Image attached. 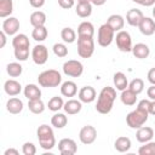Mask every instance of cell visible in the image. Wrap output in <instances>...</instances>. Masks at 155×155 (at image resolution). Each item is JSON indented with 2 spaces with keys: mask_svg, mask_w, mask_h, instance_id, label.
I'll use <instances>...</instances> for the list:
<instances>
[{
  "mask_svg": "<svg viewBox=\"0 0 155 155\" xmlns=\"http://www.w3.org/2000/svg\"><path fill=\"white\" fill-rule=\"evenodd\" d=\"M6 36H7V34L4 31V30H1L0 31V47L2 48V47H5V45H6Z\"/></svg>",
  "mask_w": 155,
  "mask_h": 155,
  "instance_id": "c3c4849f",
  "label": "cell"
},
{
  "mask_svg": "<svg viewBox=\"0 0 155 155\" xmlns=\"http://www.w3.org/2000/svg\"><path fill=\"white\" fill-rule=\"evenodd\" d=\"M94 52L93 38L78 36V54L81 58H90Z\"/></svg>",
  "mask_w": 155,
  "mask_h": 155,
  "instance_id": "8992f818",
  "label": "cell"
},
{
  "mask_svg": "<svg viewBox=\"0 0 155 155\" xmlns=\"http://www.w3.org/2000/svg\"><path fill=\"white\" fill-rule=\"evenodd\" d=\"M68 124V117L65 116V114L63 113H56L52 117H51V125L56 128H63L64 126H67Z\"/></svg>",
  "mask_w": 155,
  "mask_h": 155,
  "instance_id": "1f68e13d",
  "label": "cell"
},
{
  "mask_svg": "<svg viewBox=\"0 0 155 155\" xmlns=\"http://www.w3.org/2000/svg\"><path fill=\"white\" fill-rule=\"evenodd\" d=\"M38 82L41 87H57L62 82V75L56 69H47L39 74Z\"/></svg>",
  "mask_w": 155,
  "mask_h": 155,
  "instance_id": "3957f363",
  "label": "cell"
},
{
  "mask_svg": "<svg viewBox=\"0 0 155 155\" xmlns=\"http://www.w3.org/2000/svg\"><path fill=\"white\" fill-rule=\"evenodd\" d=\"M114 39H115V31H114V29L107 22L98 28L97 42H98L99 46L107 47V46H109L113 42Z\"/></svg>",
  "mask_w": 155,
  "mask_h": 155,
  "instance_id": "5b68a950",
  "label": "cell"
},
{
  "mask_svg": "<svg viewBox=\"0 0 155 155\" xmlns=\"http://www.w3.org/2000/svg\"><path fill=\"white\" fill-rule=\"evenodd\" d=\"M4 91L7 96L10 97H15V96H18L22 91V85L17 81V80H13V79H8L5 81L4 84Z\"/></svg>",
  "mask_w": 155,
  "mask_h": 155,
  "instance_id": "9a60e30c",
  "label": "cell"
},
{
  "mask_svg": "<svg viewBox=\"0 0 155 155\" xmlns=\"http://www.w3.org/2000/svg\"><path fill=\"white\" fill-rule=\"evenodd\" d=\"M28 108L33 114H41L45 110V103L41 101V98L31 99L28 102Z\"/></svg>",
  "mask_w": 155,
  "mask_h": 155,
  "instance_id": "d6a6232c",
  "label": "cell"
},
{
  "mask_svg": "<svg viewBox=\"0 0 155 155\" xmlns=\"http://www.w3.org/2000/svg\"><path fill=\"white\" fill-rule=\"evenodd\" d=\"M78 2H91V0H78Z\"/></svg>",
  "mask_w": 155,
  "mask_h": 155,
  "instance_id": "f5cc1de1",
  "label": "cell"
},
{
  "mask_svg": "<svg viewBox=\"0 0 155 155\" xmlns=\"http://www.w3.org/2000/svg\"><path fill=\"white\" fill-rule=\"evenodd\" d=\"M2 30L7 35H16L19 30V21L16 17H7L2 22Z\"/></svg>",
  "mask_w": 155,
  "mask_h": 155,
  "instance_id": "4fadbf2b",
  "label": "cell"
},
{
  "mask_svg": "<svg viewBox=\"0 0 155 155\" xmlns=\"http://www.w3.org/2000/svg\"><path fill=\"white\" fill-rule=\"evenodd\" d=\"M131 52L133 53V56L136 58H138V59H145L150 54V48H149V46L147 44L138 42V44H136L132 47V51Z\"/></svg>",
  "mask_w": 155,
  "mask_h": 155,
  "instance_id": "d6986e66",
  "label": "cell"
},
{
  "mask_svg": "<svg viewBox=\"0 0 155 155\" xmlns=\"http://www.w3.org/2000/svg\"><path fill=\"white\" fill-rule=\"evenodd\" d=\"M128 88L132 90L134 93L139 94V93L143 92V90H144V81H143L142 79H139V78H136V79H133V80L128 84Z\"/></svg>",
  "mask_w": 155,
  "mask_h": 155,
  "instance_id": "f35d334b",
  "label": "cell"
},
{
  "mask_svg": "<svg viewBox=\"0 0 155 155\" xmlns=\"http://www.w3.org/2000/svg\"><path fill=\"white\" fill-rule=\"evenodd\" d=\"M75 12L81 18H87L92 13V4L91 2H78L75 7Z\"/></svg>",
  "mask_w": 155,
  "mask_h": 155,
  "instance_id": "f1b7e54d",
  "label": "cell"
},
{
  "mask_svg": "<svg viewBox=\"0 0 155 155\" xmlns=\"http://www.w3.org/2000/svg\"><path fill=\"white\" fill-rule=\"evenodd\" d=\"M94 35V27L91 22H81L78 27V36H86V38H93Z\"/></svg>",
  "mask_w": 155,
  "mask_h": 155,
  "instance_id": "603a6c76",
  "label": "cell"
},
{
  "mask_svg": "<svg viewBox=\"0 0 155 155\" xmlns=\"http://www.w3.org/2000/svg\"><path fill=\"white\" fill-rule=\"evenodd\" d=\"M148 81L151 84V85H155V68H151L149 71H148Z\"/></svg>",
  "mask_w": 155,
  "mask_h": 155,
  "instance_id": "bcb514c9",
  "label": "cell"
},
{
  "mask_svg": "<svg viewBox=\"0 0 155 155\" xmlns=\"http://www.w3.org/2000/svg\"><path fill=\"white\" fill-rule=\"evenodd\" d=\"M58 150L62 155H74L78 151L76 142L71 138H63L58 142Z\"/></svg>",
  "mask_w": 155,
  "mask_h": 155,
  "instance_id": "8fae6325",
  "label": "cell"
},
{
  "mask_svg": "<svg viewBox=\"0 0 155 155\" xmlns=\"http://www.w3.org/2000/svg\"><path fill=\"white\" fill-rule=\"evenodd\" d=\"M148 116H149V111L147 109H143L140 107H137L134 110H132L131 113L127 114V116H126V124H127L128 127L136 130V128L142 127L147 122Z\"/></svg>",
  "mask_w": 155,
  "mask_h": 155,
  "instance_id": "277c9868",
  "label": "cell"
},
{
  "mask_svg": "<svg viewBox=\"0 0 155 155\" xmlns=\"http://www.w3.org/2000/svg\"><path fill=\"white\" fill-rule=\"evenodd\" d=\"M143 17H144V15H143V12L140 10H138V8H131L126 13V22L130 25H132V27H138V24L140 23V21H142Z\"/></svg>",
  "mask_w": 155,
  "mask_h": 155,
  "instance_id": "ac0fdd59",
  "label": "cell"
},
{
  "mask_svg": "<svg viewBox=\"0 0 155 155\" xmlns=\"http://www.w3.org/2000/svg\"><path fill=\"white\" fill-rule=\"evenodd\" d=\"M74 2H75V0H58V5L65 10L71 8L74 6Z\"/></svg>",
  "mask_w": 155,
  "mask_h": 155,
  "instance_id": "7bdbcfd3",
  "label": "cell"
},
{
  "mask_svg": "<svg viewBox=\"0 0 155 155\" xmlns=\"http://www.w3.org/2000/svg\"><path fill=\"white\" fill-rule=\"evenodd\" d=\"M29 19H30V24H31L34 28H35V27H42V25H45V23H46V15H45V12H42V11H34V12L30 15Z\"/></svg>",
  "mask_w": 155,
  "mask_h": 155,
  "instance_id": "f546056e",
  "label": "cell"
},
{
  "mask_svg": "<svg viewBox=\"0 0 155 155\" xmlns=\"http://www.w3.org/2000/svg\"><path fill=\"white\" fill-rule=\"evenodd\" d=\"M18 154H19V151L17 149H15V148H8L4 153V155H18Z\"/></svg>",
  "mask_w": 155,
  "mask_h": 155,
  "instance_id": "681fc988",
  "label": "cell"
},
{
  "mask_svg": "<svg viewBox=\"0 0 155 155\" xmlns=\"http://www.w3.org/2000/svg\"><path fill=\"white\" fill-rule=\"evenodd\" d=\"M113 82H114V86L116 90L119 91H124L128 87V81H127V78L126 75L122 73V71H117L114 74L113 76Z\"/></svg>",
  "mask_w": 155,
  "mask_h": 155,
  "instance_id": "cb8c5ba5",
  "label": "cell"
},
{
  "mask_svg": "<svg viewBox=\"0 0 155 155\" xmlns=\"http://www.w3.org/2000/svg\"><path fill=\"white\" fill-rule=\"evenodd\" d=\"M107 23L114 29L115 33H117V31L122 30V28L125 25V19H124V17L121 15H116L115 13V15H111V16L108 17Z\"/></svg>",
  "mask_w": 155,
  "mask_h": 155,
  "instance_id": "7402d4cb",
  "label": "cell"
},
{
  "mask_svg": "<svg viewBox=\"0 0 155 155\" xmlns=\"http://www.w3.org/2000/svg\"><path fill=\"white\" fill-rule=\"evenodd\" d=\"M96 90L92 86H84L79 90L78 97L82 103H92L96 99Z\"/></svg>",
  "mask_w": 155,
  "mask_h": 155,
  "instance_id": "5bb4252c",
  "label": "cell"
},
{
  "mask_svg": "<svg viewBox=\"0 0 155 155\" xmlns=\"http://www.w3.org/2000/svg\"><path fill=\"white\" fill-rule=\"evenodd\" d=\"M12 46L13 48H29V38L25 34H16L12 39Z\"/></svg>",
  "mask_w": 155,
  "mask_h": 155,
  "instance_id": "83f0119b",
  "label": "cell"
},
{
  "mask_svg": "<svg viewBox=\"0 0 155 155\" xmlns=\"http://www.w3.org/2000/svg\"><path fill=\"white\" fill-rule=\"evenodd\" d=\"M47 35H48V31H47V29H46L45 25H42V27H35L33 29V31H31V38L35 41H39V42L46 40Z\"/></svg>",
  "mask_w": 155,
  "mask_h": 155,
  "instance_id": "836d02e7",
  "label": "cell"
},
{
  "mask_svg": "<svg viewBox=\"0 0 155 155\" xmlns=\"http://www.w3.org/2000/svg\"><path fill=\"white\" fill-rule=\"evenodd\" d=\"M31 58H33V62L38 65H44L47 59H48V50L45 45L42 44H39V45H35L34 48L31 50Z\"/></svg>",
  "mask_w": 155,
  "mask_h": 155,
  "instance_id": "9c48e42d",
  "label": "cell"
},
{
  "mask_svg": "<svg viewBox=\"0 0 155 155\" xmlns=\"http://www.w3.org/2000/svg\"><path fill=\"white\" fill-rule=\"evenodd\" d=\"M137 96H138L137 93H134L132 90H130V88L127 87L126 90L121 91L120 99H121L122 104L131 107V105H134V104H136V102H137Z\"/></svg>",
  "mask_w": 155,
  "mask_h": 155,
  "instance_id": "484cf974",
  "label": "cell"
},
{
  "mask_svg": "<svg viewBox=\"0 0 155 155\" xmlns=\"http://www.w3.org/2000/svg\"><path fill=\"white\" fill-rule=\"evenodd\" d=\"M63 107H64L63 98H62V97H58V96L52 97V98L48 101V103H47V108H48V110H51V111H53V113L59 111Z\"/></svg>",
  "mask_w": 155,
  "mask_h": 155,
  "instance_id": "d590c367",
  "label": "cell"
},
{
  "mask_svg": "<svg viewBox=\"0 0 155 155\" xmlns=\"http://www.w3.org/2000/svg\"><path fill=\"white\" fill-rule=\"evenodd\" d=\"M114 40L116 41V46L121 52H131L132 51V47H133L132 38L128 31H126V30L117 31Z\"/></svg>",
  "mask_w": 155,
  "mask_h": 155,
  "instance_id": "ba28073f",
  "label": "cell"
},
{
  "mask_svg": "<svg viewBox=\"0 0 155 155\" xmlns=\"http://www.w3.org/2000/svg\"><path fill=\"white\" fill-rule=\"evenodd\" d=\"M36 136L39 139V144L45 150H51L56 145V138L54 133L51 126L48 125H41L36 130Z\"/></svg>",
  "mask_w": 155,
  "mask_h": 155,
  "instance_id": "7a4b0ae2",
  "label": "cell"
},
{
  "mask_svg": "<svg viewBox=\"0 0 155 155\" xmlns=\"http://www.w3.org/2000/svg\"><path fill=\"white\" fill-rule=\"evenodd\" d=\"M63 73L67 75V76H70V78H80L84 73V65L80 61H76V59H69L67 61L63 67Z\"/></svg>",
  "mask_w": 155,
  "mask_h": 155,
  "instance_id": "52a82bcc",
  "label": "cell"
},
{
  "mask_svg": "<svg viewBox=\"0 0 155 155\" xmlns=\"http://www.w3.org/2000/svg\"><path fill=\"white\" fill-rule=\"evenodd\" d=\"M107 2V0H91V4L92 5H96V6H102Z\"/></svg>",
  "mask_w": 155,
  "mask_h": 155,
  "instance_id": "816d5d0a",
  "label": "cell"
},
{
  "mask_svg": "<svg viewBox=\"0 0 155 155\" xmlns=\"http://www.w3.org/2000/svg\"><path fill=\"white\" fill-rule=\"evenodd\" d=\"M61 93L64 97H74L78 93V86L74 81H64L61 85Z\"/></svg>",
  "mask_w": 155,
  "mask_h": 155,
  "instance_id": "d4e9b609",
  "label": "cell"
},
{
  "mask_svg": "<svg viewBox=\"0 0 155 155\" xmlns=\"http://www.w3.org/2000/svg\"><path fill=\"white\" fill-rule=\"evenodd\" d=\"M22 153L24 155H35L36 154V148L31 142H25L22 147Z\"/></svg>",
  "mask_w": 155,
  "mask_h": 155,
  "instance_id": "b9f144b4",
  "label": "cell"
},
{
  "mask_svg": "<svg viewBox=\"0 0 155 155\" xmlns=\"http://www.w3.org/2000/svg\"><path fill=\"white\" fill-rule=\"evenodd\" d=\"M61 38L65 44H73L76 40V33H75L74 29H71L69 27H65L61 31Z\"/></svg>",
  "mask_w": 155,
  "mask_h": 155,
  "instance_id": "e575fe53",
  "label": "cell"
},
{
  "mask_svg": "<svg viewBox=\"0 0 155 155\" xmlns=\"http://www.w3.org/2000/svg\"><path fill=\"white\" fill-rule=\"evenodd\" d=\"M132 1L136 4H139L142 6H145V7H150L155 4V0H132Z\"/></svg>",
  "mask_w": 155,
  "mask_h": 155,
  "instance_id": "ee69618b",
  "label": "cell"
},
{
  "mask_svg": "<svg viewBox=\"0 0 155 155\" xmlns=\"http://www.w3.org/2000/svg\"><path fill=\"white\" fill-rule=\"evenodd\" d=\"M149 115L155 116V101H150L149 103Z\"/></svg>",
  "mask_w": 155,
  "mask_h": 155,
  "instance_id": "f907efd6",
  "label": "cell"
},
{
  "mask_svg": "<svg viewBox=\"0 0 155 155\" xmlns=\"http://www.w3.org/2000/svg\"><path fill=\"white\" fill-rule=\"evenodd\" d=\"M13 12V1L12 0H0V17L7 18Z\"/></svg>",
  "mask_w": 155,
  "mask_h": 155,
  "instance_id": "4dcf8cb0",
  "label": "cell"
},
{
  "mask_svg": "<svg viewBox=\"0 0 155 155\" xmlns=\"http://www.w3.org/2000/svg\"><path fill=\"white\" fill-rule=\"evenodd\" d=\"M65 114L68 115H75L81 111L82 109V102L80 99H68L65 103H64V107H63Z\"/></svg>",
  "mask_w": 155,
  "mask_h": 155,
  "instance_id": "e0dca14e",
  "label": "cell"
},
{
  "mask_svg": "<svg viewBox=\"0 0 155 155\" xmlns=\"http://www.w3.org/2000/svg\"><path fill=\"white\" fill-rule=\"evenodd\" d=\"M96 138H97V130L91 125L84 126L79 132V139L85 145L92 144L96 140Z\"/></svg>",
  "mask_w": 155,
  "mask_h": 155,
  "instance_id": "30bf717a",
  "label": "cell"
},
{
  "mask_svg": "<svg viewBox=\"0 0 155 155\" xmlns=\"http://www.w3.org/2000/svg\"><path fill=\"white\" fill-rule=\"evenodd\" d=\"M139 155H155V142H147L138 149Z\"/></svg>",
  "mask_w": 155,
  "mask_h": 155,
  "instance_id": "74e56055",
  "label": "cell"
},
{
  "mask_svg": "<svg viewBox=\"0 0 155 155\" xmlns=\"http://www.w3.org/2000/svg\"><path fill=\"white\" fill-rule=\"evenodd\" d=\"M23 102L17 97H12L6 102V110L10 114H19L23 110Z\"/></svg>",
  "mask_w": 155,
  "mask_h": 155,
  "instance_id": "ffe728a7",
  "label": "cell"
},
{
  "mask_svg": "<svg viewBox=\"0 0 155 155\" xmlns=\"http://www.w3.org/2000/svg\"><path fill=\"white\" fill-rule=\"evenodd\" d=\"M154 137V130L149 126H142L139 128H137V132H136V138L139 143H147V142H150Z\"/></svg>",
  "mask_w": 155,
  "mask_h": 155,
  "instance_id": "2e32d148",
  "label": "cell"
},
{
  "mask_svg": "<svg viewBox=\"0 0 155 155\" xmlns=\"http://www.w3.org/2000/svg\"><path fill=\"white\" fill-rule=\"evenodd\" d=\"M115 99H116V90L110 86L103 87L98 94L96 110L99 114H109L113 109Z\"/></svg>",
  "mask_w": 155,
  "mask_h": 155,
  "instance_id": "6da1fadb",
  "label": "cell"
},
{
  "mask_svg": "<svg viewBox=\"0 0 155 155\" xmlns=\"http://www.w3.org/2000/svg\"><path fill=\"white\" fill-rule=\"evenodd\" d=\"M153 17L155 18V6H154V8H153Z\"/></svg>",
  "mask_w": 155,
  "mask_h": 155,
  "instance_id": "db71d44e",
  "label": "cell"
},
{
  "mask_svg": "<svg viewBox=\"0 0 155 155\" xmlns=\"http://www.w3.org/2000/svg\"><path fill=\"white\" fill-rule=\"evenodd\" d=\"M138 29L143 35L150 36L155 33V21L150 17H143L138 24Z\"/></svg>",
  "mask_w": 155,
  "mask_h": 155,
  "instance_id": "7c38bea8",
  "label": "cell"
},
{
  "mask_svg": "<svg viewBox=\"0 0 155 155\" xmlns=\"http://www.w3.org/2000/svg\"><path fill=\"white\" fill-rule=\"evenodd\" d=\"M13 53L17 61L24 62L29 57V48H13Z\"/></svg>",
  "mask_w": 155,
  "mask_h": 155,
  "instance_id": "60d3db41",
  "label": "cell"
},
{
  "mask_svg": "<svg viewBox=\"0 0 155 155\" xmlns=\"http://www.w3.org/2000/svg\"><path fill=\"white\" fill-rule=\"evenodd\" d=\"M6 71L11 78H17V76H19L22 74L23 67L17 62H12V63H8L6 65Z\"/></svg>",
  "mask_w": 155,
  "mask_h": 155,
  "instance_id": "8d00e7d4",
  "label": "cell"
},
{
  "mask_svg": "<svg viewBox=\"0 0 155 155\" xmlns=\"http://www.w3.org/2000/svg\"><path fill=\"white\" fill-rule=\"evenodd\" d=\"M147 96L149 97L150 101H155V85H151L147 90Z\"/></svg>",
  "mask_w": 155,
  "mask_h": 155,
  "instance_id": "7dc6e473",
  "label": "cell"
},
{
  "mask_svg": "<svg viewBox=\"0 0 155 155\" xmlns=\"http://www.w3.org/2000/svg\"><path fill=\"white\" fill-rule=\"evenodd\" d=\"M29 4H30V6L34 7V8H40V7L44 6L45 0H29Z\"/></svg>",
  "mask_w": 155,
  "mask_h": 155,
  "instance_id": "f6af8a7d",
  "label": "cell"
},
{
  "mask_svg": "<svg viewBox=\"0 0 155 155\" xmlns=\"http://www.w3.org/2000/svg\"><path fill=\"white\" fill-rule=\"evenodd\" d=\"M131 139L128 137H125V136H121L119 138H116L115 143H114V148L119 151V153H126L131 149Z\"/></svg>",
  "mask_w": 155,
  "mask_h": 155,
  "instance_id": "4316f807",
  "label": "cell"
},
{
  "mask_svg": "<svg viewBox=\"0 0 155 155\" xmlns=\"http://www.w3.org/2000/svg\"><path fill=\"white\" fill-rule=\"evenodd\" d=\"M23 93H24V97L28 99V101H31V99H39L41 97V90L39 86H36L35 84H28L24 90H23Z\"/></svg>",
  "mask_w": 155,
  "mask_h": 155,
  "instance_id": "44dd1931",
  "label": "cell"
},
{
  "mask_svg": "<svg viewBox=\"0 0 155 155\" xmlns=\"http://www.w3.org/2000/svg\"><path fill=\"white\" fill-rule=\"evenodd\" d=\"M52 50H53V53H54L57 57H59V58L67 57V54H68V47H67L65 44H63V42H56V44L53 45Z\"/></svg>",
  "mask_w": 155,
  "mask_h": 155,
  "instance_id": "ab89813d",
  "label": "cell"
}]
</instances>
